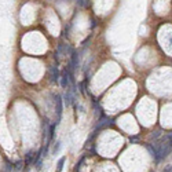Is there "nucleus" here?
Segmentation results:
<instances>
[{
	"label": "nucleus",
	"mask_w": 172,
	"mask_h": 172,
	"mask_svg": "<svg viewBox=\"0 0 172 172\" xmlns=\"http://www.w3.org/2000/svg\"><path fill=\"white\" fill-rule=\"evenodd\" d=\"M171 170H172V167H171Z\"/></svg>",
	"instance_id": "5"
},
{
	"label": "nucleus",
	"mask_w": 172,
	"mask_h": 172,
	"mask_svg": "<svg viewBox=\"0 0 172 172\" xmlns=\"http://www.w3.org/2000/svg\"><path fill=\"white\" fill-rule=\"evenodd\" d=\"M55 103H57V116H58V120L61 118V114H62V100H61V96L57 95L55 96Z\"/></svg>",
	"instance_id": "2"
},
{
	"label": "nucleus",
	"mask_w": 172,
	"mask_h": 172,
	"mask_svg": "<svg viewBox=\"0 0 172 172\" xmlns=\"http://www.w3.org/2000/svg\"><path fill=\"white\" fill-rule=\"evenodd\" d=\"M65 161H66V157H61L57 164V172H62V170H63V164Z\"/></svg>",
	"instance_id": "3"
},
{
	"label": "nucleus",
	"mask_w": 172,
	"mask_h": 172,
	"mask_svg": "<svg viewBox=\"0 0 172 172\" xmlns=\"http://www.w3.org/2000/svg\"><path fill=\"white\" fill-rule=\"evenodd\" d=\"M51 75H52V80H54V81H58L59 73H58V69H57V68H52V69H51Z\"/></svg>",
	"instance_id": "4"
},
{
	"label": "nucleus",
	"mask_w": 172,
	"mask_h": 172,
	"mask_svg": "<svg viewBox=\"0 0 172 172\" xmlns=\"http://www.w3.org/2000/svg\"><path fill=\"white\" fill-rule=\"evenodd\" d=\"M69 75H68V70H65L63 75H62V79H61V85L62 88H68V85H69Z\"/></svg>",
	"instance_id": "1"
}]
</instances>
